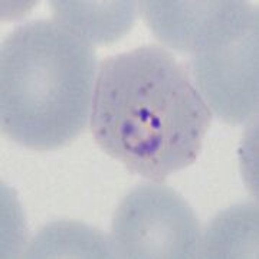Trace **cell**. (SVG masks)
I'll list each match as a JSON object with an SVG mask.
<instances>
[{
	"instance_id": "cell-1",
	"label": "cell",
	"mask_w": 259,
	"mask_h": 259,
	"mask_svg": "<svg viewBox=\"0 0 259 259\" xmlns=\"http://www.w3.org/2000/svg\"><path fill=\"white\" fill-rule=\"evenodd\" d=\"M90 120L105 154L133 175L164 183L199 157L212 111L185 66L148 45L102 61Z\"/></svg>"
},
{
	"instance_id": "cell-2",
	"label": "cell",
	"mask_w": 259,
	"mask_h": 259,
	"mask_svg": "<svg viewBox=\"0 0 259 259\" xmlns=\"http://www.w3.org/2000/svg\"><path fill=\"white\" fill-rule=\"evenodd\" d=\"M97 56L55 20L19 26L0 51L2 134L37 153L72 143L91 115Z\"/></svg>"
},
{
	"instance_id": "cell-3",
	"label": "cell",
	"mask_w": 259,
	"mask_h": 259,
	"mask_svg": "<svg viewBox=\"0 0 259 259\" xmlns=\"http://www.w3.org/2000/svg\"><path fill=\"white\" fill-rule=\"evenodd\" d=\"M200 246L192 207L163 183L137 186L114 214L111 248L118 258L189 259L200 255Z\"/></svg>"
},
{
	"instance_id": "cell-4",
	"label": "cell",
	"mask_w": 259,
	"mask_h": 259,
	"mask_svg": "<svg viewBox=\"0 0 259 259\" xmlns=\"http://www.w3.org/2000/svg\"><path fill=\"white\" fill-rule=\"evenodd\" d=\"M190 69L213 111L229 124L245 122L258 111V23L193 54Z\"/></svg>"
},
{
	"instance_id": "cell-5",
	"label": "cell",
	"mask_w": 259,
	"mask_h": 259,
	"mask_svg": "<svg viewBox=\"0 0 259 259\" xmlns=\"http://www.w3.org/2000/svg\"><path fill=\"white\" fill-rule=\"evenodd\" d=\"M140 12L167 47L196 54L248 23L258 10L243 2H141Z\"/></svg>"
},
{
	"instance_id": "cell-6",
	"label": "cell",
	"mask_w": 259,
	"mask_h": 259,
	"mask_svg": "<svg viewBox=\"0 0 259 259\" xmlns=\"http://www.w3.org/2000/svg\"><path fill=\"white\" fill-rule=\"evenodd\" d=\"M55 22L87 44H110L120 39L136 19L134 2H51Z\"/></svg>"
},
{
	"instance_id": "cell-7",
	"label": "cell",
	"mask_w": 259,
	"mask_h": 259,
	"mask_svg": "<svg viewBox=\"0 0 259 259\" xmlns=\"http://www.w3.org/2000/svg\"><path fill=\"white\" fill-rule=\"evenodd\" d=\"M204 258H253L258 255V207L235 206L221 213L202 242Z\"/></svg>"
},
{
	"instance_id": "cell-8",
	"label": "cell",
	"mask_w": 259,
	"mask_h": 259,
	"mask_svg": "<svg viewBox=\"0 0 259 259\" xmlns=\"http://www.w3.org/2000/svg\"><path fill=\"white\" fill-rule=\"evenodd\" d=\"M111 243L101 232L76 222L47 226L30 243L28 258H112Z\"/></svg>"
}]
</instances>
